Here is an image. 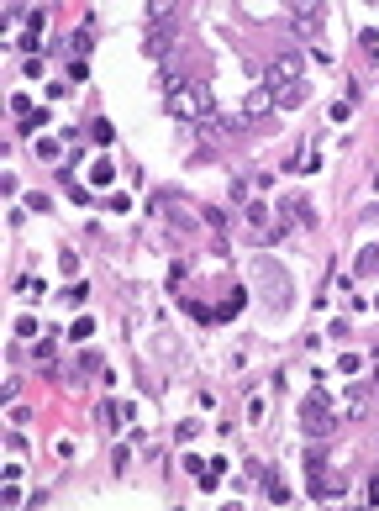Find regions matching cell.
Segmentation results:
<instances>
[{
  "label": "cell",
  "mask_w": 379,
  "mask_h": 511,
  "mask_svg": "<svg viewBox=\"0 0 379 511\" xmlns=\"http://www.w3.org/2000/svg\"><path fill=\"white\" fill-rule=\"evenodd\" d=\"M263 111H274V90L269 85H259V90L242 95V116H263Z\"/></svg>",
  "instance_id": "ba28073f"
},
{
  "label": "cell",
  "mask_w": 379,
  "mask_h": 511,
  "mask_svg": "<svg viewBox=\"0 0 379 511\" xmlns=\"http://www.w3.org/2000/svg\"><path fill=\"white\" fill-rule=\"evenodd\" d=\"M163 106H169V116H180V121H206V116H216V95H211L200 80H180V74H169V80H163Z\"/></svg>",
  "instance_id": "6da1fadb"
},
{
  "label": "cell",
  "mask_w": 379,
  "mask_h": 511,
  "mask_svg": "<svg viewBox=\"0 0 379 511\" xmlns=\"http://www.w3.org/2000/svg\"><path fill=\"white\" fill-rule=\"evenodd\" d=\"M263 491H269V501H290V485L280 474H263Z\"/></svg>",
  "instance_id": "4fadbf2b"
},
{
  "label": "cell",
  "mask_w": 379,
  "mask_h": 511,
  "mask_svg": "<svg viewBox=\"0 0 379 511\" xmlns=\"http://www.w3.org/2000/svg\"><path fill=\"white\" fill-rule=\"evenodd\" d=\"M321 21H327V6L321 0H306V6L290 11V27H300V32H321Z\"/></svg>",
  "instance_id": "5b68a950"
},
{
  "label": "cell",
  "mask_w": 379,
  "mask_h": 511,
  "mask_svg": "<svg viewBox=\"0 0 379 511\" xmlns=\"http://www.w3.org/2000/svg\"><path fill=\"white\" fill-rule=\"evenodd\" d=\"M153 211H159V216L169 221L174 232H195L200 221H206V206L185 201V195H153Z\"/></svg>",
  "instance_id": "3957f363"
},
{
  "label": "cell",
  "mask_w": 379,
  "mask_h": 511,
  "mask_svg": "<svg viewBox=\"0 0 379 511\" xmlns=\"http://www.w3.org/2000/svg\"><path fill=\"white\" fill-rule=\"evenodd\" d=\"M90 137L100 142V148H111V142H116V132H111V121L100 116V121H90Z\"/></svg>",
  "instance_id": "5bb4252c"
},
{
  "label": "cell",
  "mask_w": 379,
  "mask_h": 511,
  "mask_svg": "<svg viewBox=\"0 0 379 511\" xmlns=\"http://www.w3.org/2000/svg\"><path fill=\"white\" fill-rule=\"evenodd\" d=\"M16 338H37V316H16Z\"/></svg>",
  "instance_id": "d6986e66"
},
{
  "label": "cell",
  "mask_w": 379,
  "mask_h": 511,
  "mask_svg": "<svg viewBox=\"0 0 379 511\" xmlns=\"http://www.w3.org/2000/svg\"><path fill=\"white\" fill-rule=\"evenodd\" d=\"M295 221H311V201L290 190L285 201H280V227H295Z\"/></svg>",
  "instance_id": "52a82bcc"
},
{
  "label": "cell",
  "mask_w": 379,
  "mask_h": 511,
  "mask_svg": "<svg viewBox=\"0 0 379 511\" xmlns=\"http://www.w3.org/2000/svg\"><path fill=\"white\" fill-rule=\"evenodd\" d=\"M111 180H116V169H111V164H106V159H100V164H95V169H90V185H100V190H106V185H111Z\"/></svg>",
  "instance_id": "9a60e30c"
},
{
  "label": "cell",
  "mask_w": 379,
  "mask_h": 511,
  "mask_svg": "<svg viewBox=\"0 0 379 511\" xmlns=\"http://www.w3.org/2000/svg\"><path fill=\"white\" fill-rule=\"evenodd\" d=\"M269 90H274V106H280V111L306 101V80H300V85H269Z\"/></svg>",
  "instance_id": "9c48e42d"
},
{
  "label": "cell",
  "mask_w": 379,
  "mask_h": 511,
  "mask_svg": "<svg viewBox=\"0 0 379 511\" xmlns=\"http://www.w3.org/2000/svg\"><path fill=\"white\" fill-rule=\"evenodd\" d=\"M169 48H174V37H163V27H148V53L153 59H163Z\"/></svg>",
  "instance_id": "7c38bea8"
},
{
  "label": "cell",
  "mask_w": 379,
  "mask_h": 511,
  "mask_svg": "<svg viewBox=\"0 0 379 511\" xmlns=\"http://www.w3.org/2000/svg\"><path fill=\"white\" fill-rule=\"evenodd\" d=\"M369 501L379 506V469H374V480H369Z\"/></svg>",
  "instance_id": "7402d4cb"
},
{
  "label": "cell",
  "mask_w": 379,
  "mask_h": 511,
  "mask_svg": "<svg viewBox=\"0 0 379 511\" xmlns=\"http://www.w3.org/2000/svg\"><path fill=\"white\" fill-rule=\"evenodd\" d=\"M148 27H174V6L169 0H148Z\"/></svg>",
  "instance_id": "8fae6325"
},
{
  "label": "cell",
  "mask_w": 379,
  "mask_h": 511,
  "mask_svg": "<svg viewBox=\"0 0 379 511\" xmlns=\"http://www.w3.org/2000/svg\"><path fill=\"white\" fill-rule=\"evenodd\" d=\"M359 274H379V248H364L359 253Z\"/></svg>",
  "instance_id": "2e32d148"
},
{
  "label": "cell",
  "mask_w": 379,
  "mask_h": 511,
  "mask_svg": "<svg viewBox=\"0 0 379 511\" xmlns=\"http://www.w3.org/2000/svg\"><path fill=\"white\" fill-rule=\"evenodd\" d=\"M37 153L42 159H58V137H37Z\"/></svg>",
  "instance_id": "ffe728a7"
},
{
  "label": "cell",
  "mask_w": 379,
  "mask_h": 511,
  "mask_svg": "<svg viewBox=\"0 0 379 511\" xmlns=\"http://www.w3.org/2000/svg\"><path fill=\"white\" fill-rule=\"evenodd\" d=\"M369 364H374V374H379V348H374V353H369Z\"/></svg>",
  "instance_id": "603a6c76"
},
{
  "label": "cell",
  "mask_w": 379,
  "mask_h": 511,
  "mask_svg": "<svg viewBox=\"0 0 379 511\" xmlns=\"http://www.w3.org/2000/svg\"><path fill=\"white\" fill-rule=\"evenodd\" d=\"M48 206H53V201H48L42 190H32V195H27V211H48Z\"/></svg>",
  "instance_id": "44dd1931"
},
{
  "label": "cell",
  "mask_w": 379,
  "mask_h": 511,
  "mask_svg": "<svg viewBox=\"0 0 379 511\" xmlns=\"http://www.w3.org/2000/svg\"><path fill=\"white\" fill-rule=\"evenodd\" d=\"M306 80V59L300 53H280V59L263 69V85H300Z\"/></svg>",
  "instance_id": "277c9868"
},
{
  "label": "cell",
  "mask_w": 379,
  "mask_h": 511,
  "mask_svg": "<svg viewBox=\"0 0 379 511\" xmlns=\"http://www.w3.org/2000/svg\"><path fill=\"white\" fill-rule=\"evenodd\" d=\"M232 201H237V206H248V201H253V190H248V180H242V174L232 180Z\"/></svg>",
  "instance_id": "e0dca14e"
},
{
  "label": "cell",
  "mask_w": 379,
  "mask_h": 511,
  "mask_svg": "<svg viewBox=\"0 0 379 511\" xmlns=\"http://www.w3.org/2000/svg\"><path fill=\"white\" fill-rule=\"evenodd\" d=\"M300 427H306V438H332V427H337V406H332L327 390H311L306 401H300Z\"/></svg>",
  "instance_id": "7a4b0ae2"
},
{
  "label": "cell",
  "mask_w": 379,
  "mask_h": 511,
  "mask_svg": "<svg viewBox=\"0 0 379 511\" xmlns=\"http://www.w3.org/2000/svg\"><path fill=\"white\" fill-rule=\"evenodd\" d=\"M364 411H369V385H342V417L359 421Z\"/></svg>",
  "instance_id": "8992f818"
},
{
  "label": "cell",
  "mask_w": 379,
  "mask_h": 511,
  "mask_svg": "<svg viewBox=\"0 0 379 511\" xmlns=\"http://www.w3.org/2000/svg\"><path fill=\"white\" fill-rule=\"evenodd\" d=\"M259 274H263V290H269V306H274V311H280V306L290 301V295H285V280H280V269H269V264H263V269H259Z\"/></svg>",
  "instance_id": "30bf717a"
},
{
  "label": "cell",
  "mask_w": 379,
  "mask_h": 511,
  "mask_svg": "<svg viewBox=\"0 0 379 511\" xmlns=\"http://www.w3.org/2000/svg\"><path fill=\"white\" fill-rule=\"evenodd\" d=\"M374 395H379V374H374Z\"/></svg>",
  "instance_id": "cb8c5ba5"
},
{
  "label": "cell",
  "mask_w": 379,
  "mask_h": 511,
  "mask_svg": "<svg viewBox=\"0 0 379 511\" xmlns=\"http://www.w3.org/2000/svg\"><path fill=\"white\" fill-rule=\"evenodd\" d=\"M90 332H95V321H90V316H80V321H74V327H69V338H74V343H85V338H90Z\"/></svg>",
  "instance_id": "ac0fdd59"
}]
</instances>
